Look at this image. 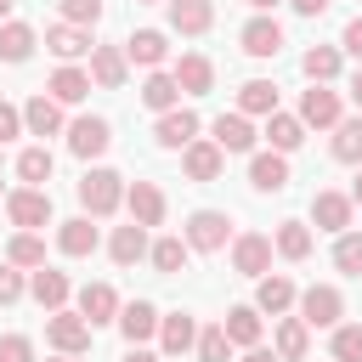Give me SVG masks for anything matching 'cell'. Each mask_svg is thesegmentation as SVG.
I'll return each instance as SVG.
<instances>
[{
    "instance_id": "1",
    "label": "cell",
    "mask_w": 362,
    "mask_h": 362,
    "mask_svg": "<svg viewBox=\"0 0 362 362\" xmlns=\"http://www.w3.org/2000/svg\"><path fill=\"white\" fill-rule=\"evenodd\" d=\"M124 192H130V187H124L119 170H85V175H79V204H85V215H96V221L113 215V209L124 204Z\"/></svg>"
},
{
    "instance_id": "2",
    "label": "cell",
    "mask_w": 362,
    "mask_h": 362,
    "mask_svg": "<svg viewBox=\"0 0 362 362\" xmlns=\"http://www.w3.org/2000/svg\"><path fill=\"white\" fill-rule=\"evenodd\" d=\"M6 215H11L17 232H40V226H51V192L45 187H17V192H6Z\"/></svg>"
},
{
    "instance_id": "3",
    "label": "cell",
    "mask_w": 362,
    "mask_h": 362,
    "mask_svg": "<svg viewBox=\"0 0 362 362\" xmlns=\"http://www.w3.org/2000/svg\"><path fill=\"white\" fill-rule=\"evenodd\" d=\"M226 238H232V221H226L221 209H192V215H187V249H198V255H221Z\"/></svg>"
},
{
    "instance_id": "4",
    "label": "cell",
    "mask_w": 362,
    "mask_h": 362,
    "mask_svg": "<svg viewBox=\"0 0 362 362\" xmlns=\"http://www.w3.org/2000/svg\"><path fill=\"white\" fill-rule=\"evenodd\" d=\"M339 317H345V300H339L334 283H311L300 294V322L305 328H339Z\"/></svg>"
},
{
    "instance_id": "5",
    "label": "cell",
    "mask_w": 362,
    "mask_h": 362,
    "mask_svg": "<svg viewBox=\"0 0 362 362\" xmlns=\"http://www.w3.org/2000/svg\"><path fill=\"white\" fill-rule=\"evenodd\" d=\"M45 339L57 345V356H79V351H90V322L79 311H51L45 317Z\"/></svg>"
},
{
    "instance_id": "6",
    "label": "cell",
    "mask_w": 362,
    "mask_h": 362,
    "mask_svg": "<svg viewBox=\"0 0 362 362\" xmlns=\"http://www.w3.org/2000/svg\"><path fill=\"white\" fill-rule=\"evenodd\" d=\"M107 147H113V124H107V119L85 113V119L68 124V153H74V158H102Z\"/></svg>"
},
{
    "instance_id": "7",
    "label": "cell",
    "mask_w": 362,
    "mask_h": 362,
    "mask_svg": "<svg viewBox=\"0 0 362 362\" xmlns=\"http://www.w3.org/2000/svg\"><path fill=\"white\" fill-rule=\"evenodd\" d=\"M339 119H345V102H339V90H328V85H311V90L300 96V124L334 130Z\"/></svg>"
},
{
    "instance_id": "8",
    "label": "cell",
    "mask_w": 362,
    "mask_h": 362,
    "mask_svg": "<svg viewBox=\"0 0 362 362\" xmlns=\"http://www.w3.org/2000/svg\"><path fill=\"white\" fill-rule=\"evenodd\" d=\"M351 215H356L351 192H334V187H322V192L311 198V221H317V232H351Z\"/></svg>"
},
{
    "instance_id": "9",
    "label": "cell",
    "mask_w": 362,
    "mask_h": 362,
    "mask_svg": "<svg viewBox=\"0 0 362 362\" xmlns=\"http://www.w3.org/2000/svg\"><path fill=\"white\" fill-rule=\"evenodd\" d=\"M232 266H238L243 277H266V272H272V238H266V232L232 238Z\"/></svg>"
},
{
    "instance_id": "10",
    "label": "cell",
    "mask_w": 362,
    "mask_h": 362,
    "mask_svg": "<svg viewBox=\"0 0 362 362\" xmlns=\"http://www.w3.org/2000/svg\"><path fill=\"white\" fill-rule=\"evenodd\" d=\"M119 294H113V283H85L79 288V317L90 322V328H102V322H119Z\"/></svg>"
},
{
    "instance_id": "11",
    "label": "cell",
    "mask_w": 362,
    "mask_h": 362,
    "mask_svg": "<svg viewBox=\"0 0 362 362\" xmlns=\"http://www.w3.org/2000/svg\"><path fill=\"white\" fill-rule=\"evenodd\" d=\"M45 51H51L57 62H74V57H90L96 45H90V28H74V23H51V28H45Z\"/></svg>"
},
{
    "instance_id": "12",
    "label": "cell",
    "mask_w": 362,
    "mask_h": 362,
    "mask_svg": "<svg viewBox=\"0 0 362 362\" xmlns=\"http://www.w3.org/2000/svg\"><path fill=\"white\" fill-rule=\"evenodd\" d=\"M90 79H96L102 90H119V85L130 79V57H124V45H96V51H90Z\"/></svg>"
},
{
    "instance_id": "13",
    "label": "cell",
    "mask_w": 362,
    "mask_h": 362,
    "mask_svg": "<svg viewBox=\"0 0 362 362\" xmlns=\"http://www.w3.org/2000/svg\"><path fill=\"white\" fill-rule=\"evenodd\" d=\"M158 322H164V317H158L153 300H130V305L119 311V334H124L130 345H147V339L158 334Z\"/></svg>"
},
{
    "instance_id": "14",
    "label": "cell",
    "mask_w": 362,
    "mask_h": 362,
    "mask_svg": "<svg viewBox=\"0 0 362 362\" xmlns=\"http://www.w3.org/2000/svg\"><path fill=\"white\" fill-rule=\"evenodd\" d=\"M158 351H164V356H187V351H198V322H192L187 311H170V317L158 322Z\"/></svg>"
},
{
    "instance_id": "15",
    "label": "cell",
    "mask_w": 362,
    "mask_h": 362,
    "mask_svg": "<svg viewBox=\"0 0 362 362\" xmlns=\"http://www.w3.org/2000/svg\"><path fill=\"white\" fill-rule=\"evenodd\" d=\"M238 40H243L249 57H277V51H283V23H277V17H249Z\"/></svg>"
},
{
    "instance_id": "16",
    "label": "cell",
    "mask_w": 362,
    "mask_h": 362,
    "mask_svg": "<svg viewBox=\"0 0 362 362\" xmlns=\"http://www.w3.org/2000/svg\"><path fill=\"white\" fill-rule=\"evenodd\" d=\"M158 147H192L198 141V113L192 107H170V113H158Z\"/></svg>"
},
{
    "instance_id": "17",
    "label": "cell",
    "mask_w": 362,
    "mask_h": 362,
    "mask_svg": "<svg viewBox=\"0 0 362 362\" xmlns=\"http://www.w3.org/2000/svg\"><path fill=\"white\" fill-rule=\"evenodd\" d=\"M181 170H187V181H215L226 170V153L215 141H192V147H181Z\"/></svg>"
},
{
    "instance_id": "18",
    "label": "cell",
    "mask_w": 362,
    "mask_h": 362,
    "mask_svg": "<svg viewBox=\"0 0 362 362\" xmlns=\"http://www.w3.org/2000/svg\"><path fill=\"white\" fill-rule=\"evenodd\" d=\"M124 204H130V221H136V226H164V192H158L153 181H130Z\"/></svg>"
},
{
    "instance_id": "19",
    "label": "cell",
    "mask_w": 362,
    "mask_h": 362,
    "mask_svg": "<svg viewBox=\"0 0 362 362\" xmlns=\"http://www.w3.org/2000/svg\"><path fill=\"white\" fill-rule=\"evenodd\" d=\"M164 6H170L175 34H209V23H215V0H164Z\"/></svg>"
},
{
    "instance_id": "20",
    "label": "cell",
    "mask_w": 362,
    "mask_h": 362,
    "mask_svg": "<svg viewBox=\"0 0 362 362\" xmlns=\"http://www.w3.org/2000/svg\"><path fill=\"white\" fill-rule=\"evenodd\" d=\"M45 96H51V102H62V107H74V102H85V96H90V74H85V68H74V62H62V68L51 74Z\"/></svg>"
},
{
    "instance_id": "21",
    "label": "cell",
    "mask_w": 362,
    "mask_h": 362,
    "mask_svg": "<svg viewBox=\"0 0 362 362\" xmlns=\"http://www.w3.org/2000/svg\"><path fill=\"white\" fill-rule=\"evenodd\" d=\"M238 113L243 119H272L277 113V85L272 79H243L238 85Z\"/></svg>"
},
{
    "instance_id": "22",
    "label": "cell",
    "mask_w": 362,
    "mask_h": 362,
    "mask_svg": "<svg viewBox=\"0 0 362 362\" xmlns=\"http://www.w3.org/2000/svg\"><path fill=\"white\" fill-rule=\"evenodd\" d=\"M209 130H215L209 141H215L221 153H249V147H255V124H249L243 113H221V119H215Z\"/></svg>"
},
{
    "instance_id": "23",
    "label": "cell",
    "mask_w": 362,
    "mask_h": 362,
    "mask_svg": "<svg viewBox=\"0 0 362 362\" xmlns=\"http://www.w3.org/2000/svg\"><path fill=\"white\" fill-rule=\"evenodd\" d=\"M249 187L255 192H283L288 187V158L283 153H255L249 158Z\"/></svg>"
},
{
    "instance_id": "24",
    "label": "cell",
    "mask_w": 362,
    "mask_h": 362,
    "mask_svg": "<svg viewBox=\"0 0 362 362\" xmlns=\"http://www.w3.org/2000/svg\"><path fill=\"white\" fill-rule=\"evenodd\" d=\"M57 249H62L68 260H85V255H96V226H90V215H74V221H62V226H57Z\"/></svg>"
},
{
    "instance_id": "25",
    "label": "cell",
    "mask_w": 362,
    "mask_h": 362,
    "mask_svg": "<svg viewBox=\"0 0 362 362\" xmlns=\"http://www.w3.org/2000/svg\"><path fill=\"white\" fill-rule=\"evenodd\" d=\"M124 57H130V62H141V68H158V62L170 57V40H164V28H136V34L124 40Z\"/></svg>"
},
{
    "instance_id": "26",
    "label": "cell",
    "mask_w": 362,
    "mask_h": 362,
    "mask_svg": "<svg viewBox=\"0 0 362 362\" xmlns=\"http://www.w3.org/2000/svg\"><path fill=\"white\" fill-rule=\"evenodd\" d=\"M175 85H181L187 96H204V90L215 85V62H209L204 51H187V57L175 62Z\"/></svg>"
},
{
    "instance_id": "27",
    "label": "cell",
    "mask_w": 362,
    "mask_h": 362,
    "mask_svg": "<svg viewBox=\"0 0 362 362\" xmlns=\"http://www.w3.org/2000/svg\"><path fill=\"white\" fill-rule=\"evenodd\" d=\"M23 124H28V136H57V130H62V102H51L45 90L28 96V102H23Z\"/></svg>"
},
{
    "instance_id": "28",
    "label": "cell",
    "mask_w": 362,
    "mask_h": 362,
    "mask_svg": "<svg viewBox=\"0 0 362 362\" xmlns=\"http://www.w3.org/2000/svg\"><path fill=\"white\" fill-rule=\"evenodd\" d=\"M153 243H147V226H113V238H107V255H113V266H136L141 255H147Z\"/></svg>"
},
{
    "instance_id": "29",
    "label": "cell",
    "mask_w": 362,
    "mask_h": 362,
    "mask_svg": "<svg viewBox=\"0 0 362 362\" xmlns=\"http://www.w3.org/2000/svg\"><path fill=\"white\" fill-rule=\"evenodd\" d=\"M68 288H74L68 272H51V266H40V272L28 277V294H34L45 311H62V305H68Z\"/></svg>"
},
{
    "instance_id": "30",
    "label": "cell",
    "mask_w": 362,
    "mask_h": 362,
    "mask_svg": "<svg viewBox=\"0 0 362 362\" xmlns=\"http://www.w3.org/2000/svg\"><path fill=\"white\" fill-rule=\"evenodd\" d=\"M294 300H300V294H294V283H288L283 272L260 277V288H255V311H266V317H283V311H288Z\"/></svg>"
},
{
    "instance_id": "31",
    "label": "cell",
    "mask_w": 362,
    "mask_h": 362,
    "mask_svg": "<svg viewBox=\"0 0 362 362\" xmlns=\"http://www.w3.org/2000/svg\"><path fill=\"white\" fill-rule=\"evenodd\" d=\"M221 328H226V339L243 345V351L260 345V311H255V305H232V311L221 317Z\"/></svg>"
},
{
    "instance_id": "32",
    "label": "cell",
    "mask_w": 362,
    "mask_h": 362,
    "mask_svg": "<svg viewBox=\"0 0 362 362\" xmlns=\"http://www.w3.org/2000/svg\"><path fill=\"white\" fill-rule=\"evenodd\" d=\"M272 351H277L283 362H305V351H311V328H305L300 317H283V322H277V339H272Z\"/></svg>"
},
{
    "instance_id": "33",
    "label": "cell",
    "mask_w": 362,
    "mask_h": 362,
    "mask_svg": "<svg viewBox=\"0 0 362 362\" xmlns=\"http://www.w3.org/2000/svg\"><path fill=\"white\" fill-rule=\"evenodd\" d=\"M266 141H272V153H294L300 141H305V124H300V113H272L266 119Z\"/></svg>"
},
{
    "instance_id": "34",
    "label": "cell",
    "mask_w": 362,
    "mask_h": 362,
    "mask_svg": "<svg viewBox=\"0 0 362 362\" xmlns=\"http://www.w3.org/2000/svg\"><path fill=\"white\" fill-rule=\"evenodd\" d=\"M40 45V34L28 23H0V62H28Z\"/></svg>"
},
{
    "instance_id": "35",
    "label": "cell",
    "mask_w": 362,
    "mask_h": 362,
    "mask_svg": "<svg viewBox=\"0 0 362 362\" xmlns=\"http://www.w3.org/2000/svg\"><path fill=\"white\" fill-rule=\"evenodd\" d=\"M141 102H147L153 113H170V107L181 102V85H175V74H158V68H153V74L141 79Z\"/></svg>"
},
{
    "instance_id": "36",
    "label": "cell",
    "mask_w": 362,
    "mask_h": 362,
    "mask_svg": "<svg viewBox=\"0 0 362 362\" xmlns=\"http://www.w3.org/2000/svg\"><path fill=\"white\" fill-rule=\"evenodd\" d=\"M300 68H305V79H311V85L339 79V45H311V51L300 57Z\"/></svg>"
},
{
    "instance_id": "37",
    "label": "cell",
    "mask_w": 362,
    "mask_h": 362,
    "mask_svg": "<svg viewBox=\"0 0 362 362\" xmlns=\"http://www.w3.org/2000/svg\"><path fill=\"white\" fill-rule=\"evenodd\" d=\"M51 170H57L51 147H23V153H17V175H23V187H45Z\"/></svg>"
},
{
    "instance_id": "38",
    "label": "cell",
    "mask_w": 362,
    "mask_h": 362,
    "mask_svg": "<svg viewBox=\"0 0 362 362\" xmlns=\"http://www.w3.org/2000/svg\"><path fill=\"white\" fill-rule=\"evenodd\" d=\"M272 249H277L283 260H305V255H311V226H305V221H283L277 238H272Z\"/></svg>"
},
{
    "instance_id": "39",
    "label": "cell",
    "mask_w": 362,
    "mask_h": 362,
    "mask_svg": "<svg viewBox=\"0 0 362 362\" xmlns=\"http://www.w3.org/2000/svg\"><path fill=\"white\" fill-rule=\"evenodd\" d=\"M6 266H28V272H40V266H45V238H40V232H17V238L6 243Z\"/></svg>"
},
{
    "instance_id": "40",
    "label": "cell",
    "mask_w": 362,
    "mask_h": 362,
    "mask_svg": "<svg viewBox=\"0 0 362 362\" xmlns=\"http://www.w3.org/2000/svg\"><path fill=\"white\" fill-rule=\"evenodd\" d=\"M187 255H192V249H187V238H158V243L147 249V260H153V272H158V277H175V272L187 266Z\"/></svg>"
},
{
    "instance_id": "41",
    "label": "cell",
    "mask_w": 362,
    "mask_h": 362,
    "mask_svg": "<svg viewBox=\"0 0 362 362\" xmlns=\"http://www.w3.org/2000/svg\"><path fill=\"white\" fill-rule=\"evenodd\" d=\"M334 158L362 170V119H339L334 124Z\"/></svg>"
},
{
    "instance_id": "42",
    "label": "cell",
    "mask_w": 362,
    "mask_h": 362,
    "mask_svg": "<svg viewBox=\"0 0 362 362\" xmlns=\"http://www.w3.org/2000/svg\"><path fill=\"white\" fill-rule=\"evenodd\" d=\"M198 362H232V339H226V328H221V322L198 334Z\"/></svg>"
},
{
    "instance_id": "43",
    "label": "cell",
    "mask_w": 362,
    "mask_h": 362,
    "mask_svg": "<svg viewBox=\"0 0 362 362\" xmlns=\"http://www.w3.org/2000/svg\"><path fill=\"white\" fill-rule=\"evenodd\" d=\"M334 266L351 272V277H362V232H339V243H334Z\"/></svg>"
},
{
    "instance_id": "44",
    "label": "cell",
    "mask_w": 362,
    "mask_h": 362,
    "mask_svg": "<svg viewBox=\"0 0 362 362\" xmlns=\"http://www.w3.org/2000/svg\"><path fill=\"white\" fill-rule=\"evenodd\" d=\"M328 351H334V362H362V328L356 322H339Z\"/></svg>"
},
{
    "instance_id": "45",
    "label": "cell",
    "mask_w": 362,
    "mask_h": 362,
    "mask_svg": "<svg viewBox=\"0 0 362 362\" xmlns=\"http://www.w3.org/2000/svg\"><path fill=\"white\" fill-rule=\"evenodd\" d=\"M62 6V23H74V28H96L102 23V0H57Z\"/></svg>"
},
{
    "instance_id": "46",
    "label": "cell",
    "mask_w": 362,
    "mask_h": 362,
    "mask_svg": "<svg viewBox=\"0 0 362 362\" xmlns=\"http://www.w3.org/2000/svg\"><path fill=\"white\" fill-rule=\"evenodd\" d=\"M0 362H34V339L28 334H0Z\"/></svg>"
},
{
    "instance_id": "47",
    "label": "cell",
    "mask_w": 362,
    "mask_h": 362,
    "mask_svg": "<svg viewBox=\"0 0 362 362\" xmlns=\"http://www.w3.org/2000/svg\"><path fill=\"white\" fill-rule=\"evenodd\" d=\"M23 288H28V283H23V272H17V266H0V305H17V300H23Z\"/></svg>"
},
{
    "instance_id": "48",
    "label": "cell",
    "mask_w": 362,
    "mask_h": 362,
    "mask_svg": "<svg viewBox=\"0 0 362 362\" xmlns=\"http://www.w3.org/2000/svg\"><path fill=\"white\" fill-rule=\"evenodd\" d=\"M28 124H23V107H11V102H0V147L11 141V136H23Z\"/></svg>"
},
{
    "instance_id": "49",
    "label": "cell",
    "mask_w": 362,
    "mask_h": 362,
    "mask_svg": "<svg viewBox=\"0 0 362 362\" xmlns=\"http://www.w3.org/2000/svg\"><path fill=\"white\" fill-rule=\"evenodd\" d=\"M339 45H345V51H351V57L362 62V17H351V23H345V34H339Z\"/></svg>"
},
{
    "instance_id": "50",
    "label": "cell",
    "mask_w": 362,
    "mask_h": 362,
    "mask_svg": "<svg viewBox=\"0 0 362 362\" xmlns=\"http://www.w3.org/2000/svg\"><path fill=\"white\" fill-rule=\"evenodd\" d=\"M288 6H294V11H300V17H322V11H328V6H334V0H288Z\"/></svg>"
},
{
    "instance_id": "51",
    "label": "cell",
    "mask_w": 362,
    "mask_h": 362,
    "mask_svg": "<svg viewBox=\"0 0 362 362\" xmlns=\"http://www.w3.org/2000/svg\"><path fill=\"white\" fill-rule=\"evenodd\" d=\"M243 362H283V356H277V351H266V345H255V351H249Z\"/></svg>"
},
{
    "instance_id": "52",
    "label": "cell",
    "mask_w": 362,
    "mask_h": 362,
    "mask_svg": "<svg viewBox=\"0 0 362 362\" xmlns=\"http://www.w3.org/2000/svg\"><path fill=\"white\" fill-rule=\"evenodd\" d=\"M351 102H356V107H362V68H356V74H351Z\"/></svg>"
},
{
    "instance_id": "53",
    "label": "cell",
    "mask_w": 362,
    "mask_h": 362,
    "mask_svg": "<svg viewBox=\"0 0 362 362\" xmlns=\"http://www.w3.org/2000/svg\"><path fill=\"white\" fill-rule=\"evenodd\" d=\"M124 362H158V356H153V351H136V345H130V356H124Z\"/></svg>"
},
{
    "instance_id": "54",
    "label": "cell",
    "mask_w": 362,
    "mask_h": 362,
    "mask_svg": "<svg viewBox=\"0 0 362 362\" xmlns=\"http://www.w3.org/2000/svg\"><path fill=\"white\" fill-rule=\"evenodd\" d=\"M351 204L362 209V170H356V187H351Z\"/></svg>"
},
{
    "instance_id": "55",
    "label": "cell",
    "mask_w": 362,
    "mask_h": 362,
    "mask_svg": "<svg viewBox=\"0 0 362 362\" xmlns=\"http://www.w3.org/2000/svg\"><path fill=\"white\" fill-rule=\"evenodd\" d=\"M249 6H255V11H260V17H266V11H272V6H277V0H249Z\"/></svg>"
},
{
    "instance_id": "56",
    "label": "cell",
    "mask_w": 362,
    "mask_h": 362,
    "mask_svg": "<svg viewBox=\"0 0 362 362\" xmlns=\"http://www.w3.org/2000/svg\"><path fill=\"white\" fill-rule=\"evenodd\" d=\"M11 6H17V0H0V23H6V17H11Z\"/></svg>"
},
{
    "instance_id": "57",
    "label": "cell",
    "mask_w": 362,
    "mask_h": 362,
    "mask_svg": "<svg viewBox=\"0 0 362 362\" xmlns=\"http://www.w3.org/2000/svg\"><path fill=\"white\" fill-rule=\"evenodd\" d=\"M51 362H79V356H51Z\"/></svg>"
},
{
    "instance_id": "58",
    "label": "cell",
    "mask_w": 362,
    "mask_h": 362,
    "mask_svg": "<svg viewBox=\"0 0 362 362\" xmlns=\"http://www.w3.org/2000/svg\"><path fill=\"white\" fill-rule=\"evenodd\" d=\"M136 6H164V0H136Z\"/></svg>"
},
{
    "instance_id": "59",
    "label": "cell",
    "mask_w": 362,
    "mask_h": 362,
    "mask_svg": "<svg viewBox=\"0 0 362 362\" xmlns=\"http://www.w3.org/2000/svg\"><path fill=\"white\" fill-rule=\"evenodd\" d=\"M0 204H6V187H0Z\"/></svg>"
}]
</instances>
